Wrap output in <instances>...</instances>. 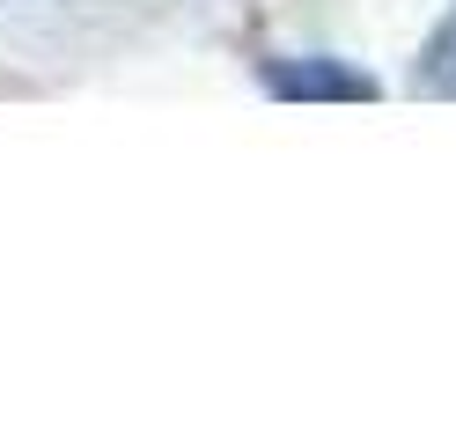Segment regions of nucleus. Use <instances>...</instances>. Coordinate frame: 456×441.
Here are the masks:
<instances>
[{"mask_svg":"<svg viewBox=\"0 0 456 441\" xmlns=\"http://www.w3.org/2000/svg\"><path fill=\"white\" fill-rule=\"evenodd\" d=\"M435 88H456V22L442 29V45H435Z\"/></svg>","mask_w":456,"mask_h":441,"instance_id":"1","label":"nucleus"}]
</instances>
